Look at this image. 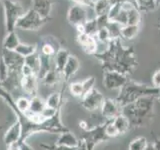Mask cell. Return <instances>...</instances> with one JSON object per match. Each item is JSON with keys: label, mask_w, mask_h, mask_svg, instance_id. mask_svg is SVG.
<instances>
[{"label": "cell", "mask_w": 160, "mask_h": 150, "mask_svg": "<svg viewBox=\"0 0 160 150\" xmlns=\"http://www.w3.org/2000/svg\"><path fill=\"white\" fill-rule=\"evenodd\" d=\"M20 44L19 36L16 33V30L11 32H7V34L5 35V37L3 39L2 46L4 50H10V51H14L16 47Z\"/></svg>", "instance_id": "cell-18"}, {"label": "cell", "mask_w": 160, "mask_h": 150, "mask_svg": "<svg viewBox=\"0 0 160 150\" xmlns=\"http://www.w3.org/2000/svg\"><path fill=\"white\" fill-rule=\"evenodd\" d=\"M18 145H19V150H34L33 147H31L28 143H26L25 141L18 143Z\"/></svg>", "instance_id": "cell-42"}, {"label": "cell", "mask_w": 160, "mask_h": 150, "mask_svg": "<svg viewBox=\"0 0 160 150\" xmlns=\"http://www.w3.org/2000/svg\"><path fill=\"white\" fill-rule=\"evenodd\" d=\"M105 124L106 122L91 130H86V133L83 137V141L86 144L87 150H93L96 144L108 139L106 134H105Z\"/></svg>", "instance_id": "cell-6"}, {"label": "cell", "mask_w": 160, "mask_h": 150, "mask_svg": "<svg viewBox=\"0 0 160 150\" xmlns=\"http://www.w3.org/2000/svg\"><path fill=\"white\" fill-rule=\"evenodd\" d=\"M40 51H41V55H44V56H48V57H54V55L56 54V49L53 46L52 44H50L48 42L44 43L42 46H41V49H40Z\"/></svg>", "instance_id": "cell-36"}, {"label": "cell", "mask_w": 160, "mask_h": 150, "mask_svg": "<svg viewBox=\"0 0 160 150\" xmlns=\"http://www.w3.org/2000/svg\"><path fill=\"white\" fill-rule=\"evenodd\" d=\"M4 62L6 63L10 71L20 73L21 68L24 64V58L20 56L15 51H10V50H4L3 54L1 55Z\"/></svg>", "instance_id": "cell-9"}, {"label": "cell", "mask_w": 160, "mask_h": 150, "mask_svg": "<svg viewBox=\"0 0 160 150\" xmlns=\"http://www.w3.org/2000/svg\"><path fill=\"white\" fill-rule=\"evenodd\" d=\"M153 146L155 150H160V139H156L153 143Z\"/></svg>", "instance_id": "cell-44"}, {"label": "cell", "mask_w": 160, "mask_h": 150, "mask_svg": "<svg viewBox=\"0 0 160 150\" xmlns=\"http://www.w3.org/2000/svg\"><path fill=\"white\" fill-rule=\"evenodd\" d=\"M112 123L114 124V126L116 127L119 135H124L128 131L130 127L129 120L122 113L119 114L118 116H116L114 119H112Z\"/></svg>", "instance_id": "cell-19"}, {"label": "cell", "mask_w": 160, "mask_h": 150, "mask_svg": "<svg viewBox=\"0 0 160 150\" xmlns=\"http://www.w3.org/2000/svg\"><path fill=\"white\" fill-rule=\"evenodd\" d=\"M147 139L145 137H138L133 139L130 142L128 150H144L145 147L147 146Z\"/></svg>", "instance_id": "cell-31"}, {"label": "cell", "mask_w": 160, "mask_h": 150, "mask_svg": "<svg viewBox=\"0 0 160 150\" xmlns=\"http://www.w3.org/2000/svg\"><path fill=\"white\" fill-rule=\"evenodd\" d=\"M69 90L73 96L82 98L84 96V90L81 82H72L69 85Z\"/></svg>", "instance_id": "cell-34"}, {"label": "cell", "mask_w": 160, "mask_h": 150, "mask_svg": "<svg viewBox=\"0 0 160 150\" xmlns=\"http://www.w3.org/2000/svg\"><path fill=\"white\" fill-rule=\"evenodd\" d=\"M0 1H1V0H0Z\"/></svg>", "instance_id": "cell-50"}, {"label": "cell", "mask_w": 160, "mask_h": 150, "mask_svg": "<svg viewBox=\"0 0 160 150\" xmlns=\"http://www.w3.org/2000/svg\"><path fill=\"white\" fill-rule=\"evenodd\" d=\"M79 126H81V128H83L84 130H88V127H87V123L86 121H80L79 122Z\"/></svg>", "instance_id": "cell-46"}, {"label": "cell", "mask_w": 160, "mask_h": 150, "mask_svg": "<svg viewBox=\"0 0 160 150\" xmlns=\"http://www.w3.org/2000/svg\"><path fill=\"white\" fill-rule=\"evenodd\" d=\"M144 150H155V149H154L153 144H147V146L145 147Z\"/></svg>", "instance_id": "cell-47"}, {"label": "cell", "mask_w": 160, "mask_h": 150, "mask_svg": "<svg viewBox=\"0 0 160 150\" xmlns=\"http://www.w3.org/2000/svg\"><path fill=\"white\" fill-rule=\"evenodd\" d=\"M74 2V4H78V5H82L85 7H93V3L94 0H71Z\"/></svg>", "instance_id": "cell-40"}, {"label": "cell", "mask_w": 160, "mask_h": 150, "mask_svg": "<svg viewBox=\"0 0 160 150\" xmlns=\"http://www.w3.org/2000/svg\"><path fill=\"white\" fill-rule=\"evenodd\" d=\"M105 134H106L108 138H114L119 136V133L116 127L112 123V120H107L106 121V124H105Z\"/></svg>", "instance_id": "cell-35"}, {"label": "cell", "mask_w": 160, "mask_h": 150, "mask_svg": "<svg viewBox=\"0 0 160 150\" xmlns=\"http://www.w3.org/2000/svg\"><path fill=\"white\" fill-rule=\"evenodd\" d=\"M139 32V25H124L120 30V36L124 39L131 40L137 36Z\"/></svg>", "instance_id": "cell-24"}, {"label": "cell", "mask_w": 160, "mask_h": 150, "mask_svg": "<svg viewBox=\"0 0 160 150\" xmlns=\"http://www.w3.org/2000/svg\"><path fill=\"white\" fill-rule=\"evenodd\" d=\"M112 4V0H96L93 3V10L95 13V17L106 15Z\"/></svg>", "instance_id": "cell-20"}, {"label": "cell", "mask_w": 160, "mask_h": 150, "mask_svg": "<svg viewBox=\"0 0 160 150\" xmlns=\"http://www.w3.org/2000/svg\"><path fill=\"white\" fill-rule=\"evenodd\" d=\"M41 146L46 150H76V147H66L60 146V145H50V144H42Z\"/></svg>", "instance_id": "cell-39"}, {"label": "cell", "mask_w": 160, "mask_h": 150, "mask_svg": "<svg viewBox=\"0 0 160 150\" xmlns=\"http://www.w3.org/2000/svg\"><path fill=\"white\" fill-rule=\"evenodd\" d=\"M101 113L103 117H105L107 120H112L122 113V108L115 99L106 98L104 99L103 105L101 107Z\"/></svg>", "instance_id": "cell-10"}, {"label": "cell", "mask_w": 160, "mask_h": 150, "mask_svg": "<svg viewBox=\"0 0 160 150\" xmlns=\"http://www.w3.org/2000/svg\"><path fill=\"white\" fill-rule=\"evenodd\" d=\"M79 68H80V63H79L78 58L75 57L74 55H70L67 63L65 64V66L61 72L62 78L65 81H68V80L78 71Z\"/></svg>", "instance_id": "cell-15"}, {"label": "cell", "mask_w": 160, "mask_h": 150, "mask_svg": "<svg viewBox=\"0 0 160 150\" xmlns=\"http://www.w3.org/2000/svg\"><path fill=\"white\" fill-rule=\"evenodd\" d=\"M128 78L126 75H124L117 71L112 70H105L103 74V84L104 86L109 90L121 89L126 82Z\"/></svg>", "instance_id": "cell-5"}, {"label": "cell", "mask_w": 160, "mask_h": 150, "mask_svg": "<svg viewBox=\"0 0 160 150\" xmlns=\"http://www.w3.org/2000/svg\"><path fill=\"white\" fill-rule=\"evenodd\" d=\"M20 86H22L23 90L26 93H29L35 96L38 88V78L37 75L31 74L28 76H21L20 80Z\"/></svg>", "instance_id": "cell-14"}, {"label": "cell", "mask_w": 160, "mask_h": 150, "mask_svg": "<svg viewBox=\"0 0 160 150\" xmlns=\"http://www.w3.org/2000/svg\"><path fill=\"white\" fill-rule=\"evenodd\" d=\"M152 84L154 87L160 89V69L157 70L152 76Z\"/></svg>", "instance_id": "cell-41"}, {"label": "cell", "mask_w": 160, "mask_h": 150, "mask_svg": "<svg viewBox=\"0 0 160 150\" xmlns=\"http://www.w3.org/2000/svg\"><path fill=\"white\" fill-rule=\"evenodd\" d=\"M136 1V6L139 9V11H150L153 10L156 5H155L154 0H135Z\"/></svg>", "instance_id": "cell-33"}, {"label": "cell", "mask_w": 160, "mask_h": 150, "mask_svg": "<svg viewBox=\"0 0 160 150\" xmlns=\"http://www.w3.org/2000/svg\"><path fill=\"white\" fill-rule=\"evenodd\" d=\"M3 8L5 17V27H6L7 32L15 31L19 18L25 13L23 5L18 1L3 0Z\"/></svg>", "instance_id": "cell-3"}, {"label": "cell", "mask_w": 160, "mask_h": 150, "mask_svg": "<svg viewBox=\"0 0 160 150\" xmlns=\"http://www.w3.org/2000/svg\"><path fill=\"white\" fill-rule=\"evenodd\" d=\"M67 19L68 22L75 27L79 26V25H84V23L88 20L87 7L78 4L72 5L68 10Z\"/></svg>", "instance_id": "cell-7"}, {"label": "cell", "mask_w": 160, "mask_h": 150, "mask_svg": "<svg viewBox=\"0 0 160 150\" xmlns=\"http://www.w3.org/2000/svg\"><path fill=\"white\" fill-rule=\"evenodd\" d=\"M82 83V86H83V90H84V95L87 94L88 92H90L91 90L94 88V85H95V78L90 76L87 77L86 79H84Z\"/></svg>", "instance_id": "cell-38"}, {"label": "cell", "mask_w": 160, "mask_h": 150, "mask_svg": "<svg viewBox=\"0 0 160 150\" xmlns=\"http://www.w3.org/2000/svg\"><path fill=\"white\" fill-rule=\"evenodd\" d=\"M69 57H70V53L68 50L62 48L57 50L56 54L54 55V65H55V69L58 72L60 73L62 72V70L65 66V64L67 63Z\"/></svg>", "instance_id": "cell-17"}, {"label": "cell", "mask_w": 160, "mask_h": 150, "mask_svg": "<svg viewBox=\"0 0 160 150\" xmlns=\"http://www.w3.org/2000/svg\"><path fill=\"white\" fill-rule=\"evenodd\" d=\"M52 5V0H32V9L35 10L42 18L49 19Z\"/></svg>", "instance_id": "cell-13"}, {"label": "cell", "mask_w": 160, "mask_h": 150, "mask_svg": "<svg viewBox=\"0 0 160 150\" xmlns=\"http://www.w3.org/2000/svg\"><path fill=\"white\" fill-rule=\"evenodd\" d=\"M77 42L83 49V51L87 54L97 53V40L94 36H89L85 33H80L77 36Z\"/></svg>", "instance_id": "cell-11"}, {"label": "cell", "mask_w": 160, "mask_h": 150, "mask_svg": "<svg viewBox=\"0 0 160 150\" xmlns=\"http://www.w3.org/2000/svg\"><path fill=\"white\" fill-rule=\"evenodd\" d=\"M157 99H158V101L160 102V92H159V94L157 95Z\"/></svg>", "instance_id": "cell-49"}, {"label": "cell", "mask_w": 160, "mask_h": 150, "mask_svg": "<svg viewBox=\"0 0 160 150\" xmlns=\"http://www.w3.org/2000/svg\"><path fill=\"white\" fill-rule=\"evenodd\" d=\"M17 54H19L20 56L23 58H26L30 55H32L34 53L37 52V45L36 44H27V43H21L16 47V49L14 50Z\"/></svg>", "instance_id": "cell-21"}, {"label": "cell", "mask_w": 160, "mask_h": 150, "mask_svg": "<svg viewBox=\"0 0 160 150\" xmlns=\"http://www.w3.org/2000/svg\"><path fill=\"white\" fill-rule=\"evenodd\" d=\"M95 38H96L97 41L101 42L103 44H108L111 40V35H110V32L107 27H103V28H100L96 35H95Z\"/></svg>", "instance_id": "cell-30"}, {"label": "cell", "mask_w": 160, "mask_h": 150, "mask_svg": "<svg viewBox=\"0 0 160 150\" xmlns=\"http://www.w3.org/2000/svg\"><path fill=\"white\" fill-rule=\"evenodd\" d=\"M122 10V7H121V3L119 2H113L112 1V4L111 6H110V9L107 13V17L109 19V21H114L116 17L120 14Z\"/></svg>", "instance_id": "cell-32"}, {"label": "cell", "mask_w": 160, "mask_h": 150, "mask_svg": "<svg viewBox=\"0 0 160 150\" xmlns=\"http://www.w3.org/2000/svg\"><path fill=\"white\" fill-rule=\"evenodd\" d=\"M113 2H119V3H123V2H131V3H134L136 5V1L135 0H112Z\"/></svg>", "instance_id": "cell-45"}, {"label": "cell", "mask_w": 160, "mask_h": 150, "mask_svg": "<svg viewBox=\"0 0 160 150\" xmlns=\"http://www.w3.org/2000/svg\"><path fill=\"white\" fill-rule=\"evenodd\" d=\"M45 107H46V104H45V101L41 97L35 95V96H32V98L30 99V108H29L30 112L41 114Z\"/></svg>", "instance_id": "cell-25"}, {"label": "cell", "mask_w": 160, "mask_h": 150, "mask_svg": "<svg viewBox=\"0 0 160 150\" xmlns=\"http://www.w3.org/2000/svg\"><path fill=\"white\" fill-rule=\"evenodd\" d=\"M21 136H22V127L20 122L17 120L5 132L4 142L7 146L15 143H19L20 140H21Z\"/></svg>", "instance_id": "cell-12"}, {"label": "cell", "mask_w": 160, "mask_h": 150, "mask_svg": "<svg viewBox=\"0 0 160 150\" xmlns=\"http://www.w3.org/2000/svg\"><path fill=\"white\" fill-rule=\"evenodd\" d=\"M7 147H8L7 150H19V145H18V143L9 145V146H7Z\"/></svg>", "instance_id": "cell-43"}, {"label": "cell", "mask_w": 160, "mask_h": 150, "mask_svg": "<svg viewBox=\"0 0 160 150\" xmlns=\"http://www.w3.org/2000/svg\"><path fill=\"white\" fill-rule=\"evenodd\" d=\"M10 74V70L8 68V66L6 65V63L4 62V60L2 59V57L0 56V82H4L6 80Z\"/></svg>", "instance_id": "cell-37"}, {"label": "cell", "mask_w": 160, "mask_h": 150, "mask_svg": "<svg viewBox=\"0 0 160 150\" xmlns=\"http://www.w3.org/2000/svg\"><path fill=\"white\" fill-rule=\"evenodd\" d=\"M141 15L138 8H133L127 11V25H139Z\"/></svg>", "instance_id": "cell-29"}, {"label": "cell", "mask_w": 160, "mask_h": 150, "mask_svg": "<svg viewBox=\"0 0 160 150\" xmlns=\"http://www.w3.org/2000/svg\"><path fill=\"white\" fill-rule=\"evenodd\" d=\"M14 105H15V111L24 114L25 112H27L30 108V99L24 96L19 97L16 101L14 102Z\"/></svg>", "instance_id": "cell-27"}, {"label": "cell", "mask_w": 160, "mask_h": 150, "mask_svg": "<svg viewBox=\"0 0 160 150\" xmlns=\"http://www.w3.org/2000/svg\"><path fill=\"white\" fill-rule=\"evenodd\" d=\"M61 99H62L61 94L58 92H55V93L50 94L47 97V99L45 100V104H46L47 107L53 108V109H59L60 104H61Z\"/></svg>", "instance_id": "cell-28"}, {"label": "cell", "mask_w": 160, "mask_h": 150, "mask_svg": "<svg viewBox=\"0 0 160 150\" xmlns=\"http://www.w3.org/2000/svg\"><path fill=\"white\" fill-rule=\"evenodd\" d=\"M48 21V19L42 18L40 15L30 8L19 18L16 24V29L25 30V31H37Z\"/></svg>", "instance_id": "cell-4"}, {"label": "cell", "mask_w": 160, "mask_h": 150, "mask_svg": "<svg viewBox=\"0 0 160 150\" xmlns=\"http://www.w3.org/2000/svg\"><path fill=\"white\" fill-rule=\"evenodd\" d=\"M155 96H146L137 99L122 108V114L129 120L130 126L142 127L151 118Z\"/></svg>", "instance_id": "cell-1"}, {"label": "cell", "mask_w": 160, "mask_h": 150, "mask_svg": "<svg viewBox=\"0 0 160 150\" xmlns=\"http://www.w3.org/2000/svg\"><path fill=\"white\" fill-rule=\"evenodd\" d=\"M160 92V89L154 86H147V85L136 83L134 81H128L120 89L119 95L115 99L118 104L123 108L128 104H131L137 99L146 96H157Z\"/></svg>", "instance_id": "cell-2"}, {"label": "cell", "mask_w": 160, "mask_h": 150, "mask_svg": "<svg viewBox=\"0 0 160 150\" xmlns=\"http://www.w3.org/2000/svg\"><path fill=\"white\" fill-rule=\"evenodd\" d=\"M60 77L62 78V74L58 72L56 69H52V70H50V71L45 73L41 78H42L43 83L46 85V86L52 87L55 84L58 83V81L60 80Z\"/></svg>", "instance_id": "cell-22"}, {"label": "cell", "mask_w": 160, "mask_h": 150, "mask_svg": "<svg viewBox=\"0 0 160 150\" xmlns=\"http://www.w3.org/2000/svg\"><path fill=\"white\" fill-rule=\"evenodd\" d=\"M83 28H84V33L85 34L89 35V36H94L95 37V35H96L97 31L99 30L96 18L88 19L87 21L84 23Z\"/></svg>", "instance_id": "cell-26"}, {"label": "cell", "mask_w": 160, "mask_h": 150, "mask_svg": "<svg viewBox=\"0 0 160 150\" xmlns=\"http://www.w3.org/2000/svg\"><path fill=\"white\" fill-rule=\"evenodd\" d=\"M81 99L82 106L85 109L89 110V111H94V110L101 109L105 98L99 90L93 88L90 92L85 94Z\"/></svg>", "instance_id": "cell-8"}, {"label": "cell", "mask_w": 160, "mask_h": 150, "mask_svg": "<svg viewBox=\"0 0 160 150\" xmlns=\"http://www.w3.org/2000/svg\"><path fill=\"white\" fill-rule=\"evenodd\" d=\"M24 64L31 68L34 74H36L38 76L40 71V54L36 52L26 58H24Z\"/></svg>", "instance_id": "cell-23"}, {"label": "cell", "mask_w": 160, "mask_h": 150, "mask_svg": "<svg viewBox=\"0 0 160 150\" xmlns=\"http://www.w3.org/2000/svg\"><path fill=\"white\" fill-rule=\"evenodd\" d=\"M154 1H155V5H156V6L160 5V0H154Z\"/></svg>", "instance_id": "cell-48"}, {"label": "cell", "mask_w": 160, "mask_h": 150, "mask_svg": "<svg viewBox=\"0 0 160 150\" xmlns=\"http://www.w3.org/2000/svg\"><path fill=\"white\" fill-rule=\"evenodd\" d=\"M56 145H60V146H66V147H76L79 144V140L75 136L73 133L68 131H65L59 134Z\"/></svg>", "instance_id": "cell-16"}]
</instances>
